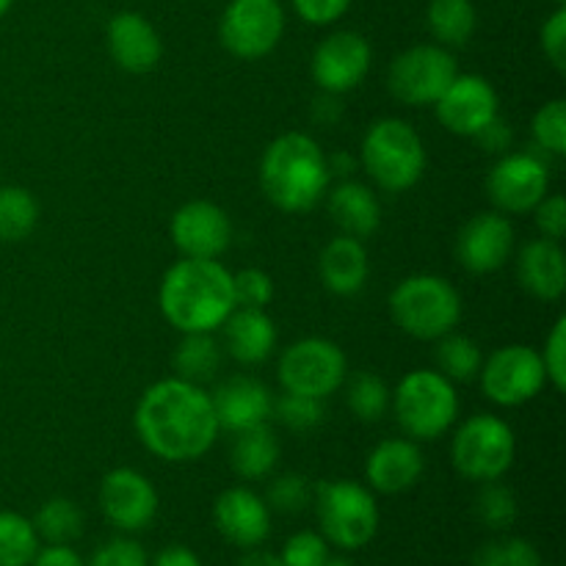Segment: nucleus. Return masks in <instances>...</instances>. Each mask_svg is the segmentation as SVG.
<instances>
[{
  "label": "nucleus",
  "instance_id": "1",
  "mask_svg": "<svg viewBox=\"0 0 566 566\" xmlns=\"http://www.w3.org/2000/svg\"><path fill=\"white\" fill-rule=\"evenodd\" d=\"M133 426L153 457L175 464L202 459L221 431L208 392L180 376L160 379L144 390Z\"/></svg>",
  "mask_w": 566,
  "mask_h": 566
},
{
  "label": "nucleus",
  "instance_id": "2",
  "mask_svg": "<svg viewBox=\"0 0 566 566\" xmlns=\"http://www.w3.org/2000/svg\"><path fill=\"white\" fill-rule=\"evenodd\" d=\"M158 304L164 318L182 335L219 329L235 310L232 274L219 260H177L160 282Z\"/></svg>",
  "mask_w": 566,
  "mask_h": 566
},
{
  "label": "nucleus",
  "instance_id": "3",
  "mask_svg": "<svg viewBox=\"0 0 566 566\" xmlns=\"http://www.w3.org/2000/svg\"><path fill=\"white\" fill-rule=\"evenodd\" d=\"M329 180L324 149L307 133H282L260 160V186L285 213L313 210L329 191Z\"/></svg>",
  "mask_w": 566,
  "mask_h": 566
},
{
  "label": "nucleus",
  "instance_id": "4",
  "mask_svg": "<svg viewBox=\"0 0 566 566\" xmlns=\"http://www.w3.org/2000/svg\"><path fill=\"white\" fill-rule=\"evenodd\" d=\"M390 315L409 337L437 340L462 321V296L446 276L412 274L390 293Z\"/></svg>",
  "mask_w": 566,
  "mask_h": 566
},
{
  "label": "nucleus",
  "instance_id": "5",
  "mask_svg": "<svg viewBox=\"0 0 566 566\" xmlns=\"http://www.w3.org/2000/svg\"><path fill=\"white\" fill-rule=\"evenodd\" d=\"M359 164L385 191H407L426 171L423 138L407 119L385 116L365 133Z\"/></svg>",
  "mask_w": 566,
  "mask_h": 566
},
{
  "label": "nucleus",
  "instance_id": "6",
  "mask_svg": "<svg viewBox=\"0 0 566 566\" xmlns=\"http://www.w3.org/2000/svg\"><path fill=\"white\" fill-rule=\"evenodd\" d=\"M390 403L409 440H437L459 418V392L440 370L420 368L407 374L398 381Z\"/></svg>",
  "mask_w": 566,
  "mask_h": 566
},
{
  "label": "nucleus",
  "instance_id": "7",
  "mask_svg": "<svg viewBox=\"0 0 566 566\" xmlns=\"http://www.w3.org/2000/svg\"><path fill=\"white\" fill-rule=\"evenodd\" d=\"M321 536L340 551H359L379 531V506L368 486L357 481H321L313 490Z\"/></svg>",
  "mask_w": 566,
  "mask_h": 566
},
{
  "label": "nucleus",
  "instance_id": "8",
  "mask_svg": "<svg viewBox=\"0 0 566 566\" xmlns=\"http://www.w3.org/2000/svg\"><path fill=\"white\" fill-rule=\"evenodd\" d=\"M514 453H517V440L512 426L490 412L464 420L451 442L453 468L475 484L503 479L514 464Z\"/></svg>",
  "mask_w": 566,
  "mask_h": 566
},
{
  "label": "nucleus",
  "instance_id": "9",
  "mask_svg": "<svg viewBox=\"0 0 566 566\" xmlns=\"http://www.w3.org/2000/svg\"><path fill=\"white\" fill-rule=\"evenodd\" d=\"M459 75L453 53L442 44H415L396 55L387 72V88L407 105H434Z\"/></svg>",
  "mask_w": 566,
  "mask_h": 566
},
{
  "label": "nucleus",
  "instance_id": "10",
  "mask_svg": "<svg viewBox=\"0 0 566 566\" xmlns=\"http://www.w3.org/2000/svg\"><path fill=\"white\" fill-rule=\"evenodd\" d=\"M280 381L287 392L329 398L346 381V354L326 337H304L282 352Z\"/></svg>",
  "mask_w": 566,
  "mask_h": 566
},
{
  "label": "nucleus",
  "instance_id": "11",
  "mask_svg": "<svg viewBox=\"0 0 566 566\" xmlns=\"http://www.w3.org/2000/svg\"><path fill=\"white\" fill-rule=\"evenodd\" d=\"M551 155L542 153L539 147H531L525 153H506L497 158L486 177V193L492 205L501 213H528L542 199L547 197L551 188Z\"/></svg>",
  "mask_w": 566,
  "mask_h": 566
},
{
  "label": "nucleus",
  "instance_id": "12",
  "mask_svg": "<svg viewBox=\"0 0 566 566\" xmlns=\"http://www.w3.org/2000/svg\"><path fill=\"white\" fill-rule=\"evenodd\" d=\"M282 33H285V9L280 0H230L221 14V44L235 59H263L280 44Z\"/></svg>",
  "mask_w": 566,
  "mask_h": 566
},
{
  "label": "nucleus",
  "instance_id": "13",
  "mask_svg": "<svg viewBox=\"0 0 566 566\" xmlns=\"http://www.w3.org/2000/svg\"><path fill=\"white\" fill-rule=\"evenodd\" d=\"M479 376L484 396L497 407H520L534 401L547 381L542 354L520 343L492 352L490 359L481 365Z\"/></svg>",
  "mask_w": 566,
  "mask_h": 566
},
{
  "label": "nucleus",
  "instance_id": "14",
  "mask_svg": "<svg viewBox=\"0 0 566 566\" xmlns=\"http://www.w3.org/2000/svg\"><path fill=\"white\" fill-rule=\"evenodd\" d=\"M374 61L368 39L357 31H335L313 53V81L321 92L346 94L365 81Z\"/></svg>",
  "mask_w": 566,
  "mask_h": 566
},
{
  "label": "nucleus",
  "instance_id": "15",
  "mask_svg": "<svg viewBox=\"0 0 566 566\" xmlns=\"http://www.w3.org/2000/svg\"><path fill=\"white\" fill-rule=\"evenodd\" d=\"M99 509L114 528L144 531L158 514V492L153 481L133 468H116L99 484Z\"/></svg>",
  "mask_w": 566,
  "mask_h": 566
},
{
  "label": "nucleus",
  "instance_id": "16",
  "mask_svg": "<svg viewBox=\"0 0 566 566\" xmlns=\"http://www.w3.org/2000/svg\"><path fill=\"white\" fill-rule=\"evenodd\" d=\"M171 241L182 258L216 260L230 249L232 221L219 205L193 199L171 216Z\"/></svg>",
  "mask_w": 566,
  "mask_h": 566
},
{
  "label": "nucleus",
  "instance_id": "17",
  "mask_svg": "<svg viewBox=\"0 0 566 566\" xmlns=\"http://www.w3.org/2000/svg\"><path fill=\"white\" fill-rule=\"evenodd\" d=\"M514 252V227L501 210L473 216L457 235V260L470 274H492Z\"/></svg>",
  "mask_w": 566,
  "mask_h": 566
},
{
  "label": "nucleus",
  "instance_id": "18",
  "mask_svg": "<svg viewBox=\"0 0 566 566\" xmlns=\"http://www.w3.org/2000/svg\"><path fill=\"white\" fill-rule=\"evenodd\" d=\"M434 108L446 130L473 138L492 116H497V92L486 77L457 75Z\"/></svg>",
  "mask_w": 566,
  "mask_h": 566
},
{
  "label": "nucleus",
  "instance_id": "19",
  "mask_svg": "<svg viewBox=\"0 0 566 566\" xmlns=\"http://www.w3.org/2000/svg\"><path fill=\"white\" fill-rule=\"evenodd\" d=\"M213 520L219 534L230 545L252 551L260 547L271 534V509L258 492L247 486H232L216 497Z\"/></svg>",
  "mask_w": 566,
  "mask_h": 566
},
{
  "label": "nucleus",
  "instance_id": "20",
  "mask_svg": "<svg viewBox=\"0 0 566 566\" xmlns=\"http://www.w3.org/2000/svg\"><path fill=\"white\" fill-rule=\"evenodd\" d=\"M108 50L119 70L144 75L158 66L164 42L147 17L138 11H119L108 22Z\"/></svg>",
  "mask_w": 566,
  "mask_h": 566
},
{
  "label": "nucleus",
  "instance_id": "21",
  "mask_svg": "<svg viewBox=\"0 0 566 566\" xmlns=\"http://www.w3.org/2000/svg\"><path fill=\"white\" fill-rule=\"evenodd\" d=\"M210 401H213L219 429L232 431V434L252 429V426L269 423L271 409H274V398H271L269 387L254 379V376H232V379L221 381L213 396H210Z\"/></svg>",
  "mask_w": 566,
  "mask_h": 566
},
{
  "label": "nucleus",
  "instance_id": "22",
  "mask_svg": "<svg viewBox=\"0 0 566 566\" xmlns=\"http://www.w3.org/2000/svg\"><path fill=\"white\" fill-rule=\"evenodd\" d=\"M365 475H368L370 490L381 495H398V492L412 490L423 475V453L418 442L407 437H392V440L379 442L368 453L365 462Z\"/></svg>",
  "mask_w": 566,
  "mask_h": 566
},
{
  "label": "nucleus",
  "instance_id": "23",
  "mask_svg": "<svg viewBox=\"0 0 566 566\" xmlns=\"http://www.w3.org/2000/svg\"><path fill=\"white\" fill-rule=\"evenodd\" d=\"M517 280L542 302H558L566 291V258L558 241L534 238L517 254Z\"/></svg>",
  "mask_w": 566,
  "mask_h": 566
},
{
  "label": "nucleus",
  "instance_id": "24",
  "mask_svg": "<svg viewBox=\"0 0 566 566\" xmlns=\"http://www.w3.org/2000/svg\"><path fill=\"white\" fill-rule=\"evenodd\" d=\"M224 348L241 365H260L274 354L276 326L265 310L235 307L224 321Z\"/></svg>",
  "mask_w": 566,
  "mask_h": 566
},
{
  "label": "nucleus",
  "instance_id": "25",
  "mask_svg": "<svg viewBox=\"0 0 566 566\" xmlns=\"http://www.w3.org/2000/svg\"><path fill=\"white\" fill-rule=\"evenodd\" d=\"M321 282L337 296H354L363 291L365 280L370 274L368 249L359 238L337 235L324 247L318 258Z\"/></svg>",
  "mask_w": 566,
  "mask_h": 566
},
{
  "label": "nucleus",
  "instance_id": "26",
  "mask_svg": "<svg viewBox=\"0 0 566 566\" xmlns=\"http://www.w3.org/2000/svg\"><path fill=\"white\" fill-rule=\"evenodd\" d=\"M326 208H329L332 221L340 227L343 235L359 238V241L374 235L381 224V205L365 182H337L326 197Z\"/></svg>",
  "mask_w": 566,
  "mask_h": 566
},
{
  "label": "nucleus",
  "instance_id": "27",
  "mask_svg": "<svg viewBox=\"0 0 566 566\" xmlns=\"http://www.w3.org/2000/svg\"><path fill=\"white\" fill-rule=\"evenodd\" d=\"M276 459H280V442H276L269 423L235 431V437H232L230 464L241 479H265L276 468Z\"/></svg>",
  "mask_w": 566,
  "mask_h": 566
},
{
  "label": "nucleus",
  "instance_id": "28",
  "mask_svg": "<svg viewBox=\"0 0 566 566\" xmlns=\"http://www.w3.org/2000/svg\"><path fill=\"white\" fill-rule=\"evenodd\" d=\"M426 25L442 48H464L479 28V11L473 0H431Z\"/></svg>",
  "mask_w": 566,
  "mask_h": 566
},
{
  "label": "nucleus",
  "instance_id": "29",
  "mask_svg": "<svg viewBox=\"0 0 566 566\" xmlns=\"http://www.w3.org/2000/svg\"><path fill=\"white\" fill-rule=\"evenodd\" d=\"M221 368V346L213 332H191L180 340L175 352V370L191 385L210 381Z\"/></svg>",
  "mask_w": 566,
  "mask_h": 566
},
{
  "label": "nucleus",
  "instance_id": "30",
  "mask_svg": "<svg viewBox=\"0 0 566 566\" xmlns=\"http://www.w3.org/2000/svg\"><path fill=\"white\" fill-rule=\"evenodd\" d=\"M434 359L440 374L451 381H473L481 374V365H484V354H481L479 343L468 335H459V332H448V335L437 337Z\"/></svg>",
  "mask_w": 566,
  "mask_h": 566
},
{
  "label": "nucleus",
  "instance_id": "31",
  "mask_svg": "<svg viewBox=\"0 0 566 566\" xmlns=\"http://www.w3.org/2000/svg\"><path fill=\"white\" fill-rule=\"evenodd\" d=\"M39 224V202L28 188L0 186V241L17 243Z\"/></svg>",
  "mask_w": 566,
  "mask_h": 566
},
{
  "label": "nucleus",
  "instance_id": "32",
  "mask_svg": "<svg viewBox=\"0 0 566 566\" xmlns=\"http://www.w3.org/2000/svg\"><path fill=\"white\" fill-rule=\"evenodd\" d=\"M31 523L39 539H44L48 545H72L83 534L81 509L66 497H50L48 503H42Z\"/></svg>",
  "mask_w": 566,
  "mask_h": 566
},
{
  "label": "nucleus",
  "instance_id": "33",
  "mask_svg": "<svg viewBox=\"0 0 566 566\" xmlns=\"http://www.w3.org/2000/svg\"><path fill=\"white\" fill-rule=\"evenodd\" d=\"M348 409L354 412V418L363 420V423H376L387 415L390 409V387L385 385L379 374L374 370H359L348 381Z\"/></svg>",
  "mask_w": 566,
  "mask_h": 566
},
{
  "label": "nucleus",
  "instance_id": "34",
  "mask_svg": "<svg viewBox=\"0 0 566 566\" xmlns=\"http://www.w3.org/2000/svg\"><path fill=\"white\" fill-rule=\"evenodd\" d=\"M39 551L36 528L17 512H0V566H31Z\"/></svg>",
  "mask_w": 566,
  "mask_h": 566
},
{
  "label": "nucleus",
  "instance_id": "35",
  "mask_svg": "<svg viewBox=\"0 0 566 566\" xmlns=\"http://www.w3.org/2000/svg\"><path fill=\"white\" fill-rule=\"evenodd\" d=\"M475 517L481 520V525H486L490 531H506L512 528L514 520H517V497L509 490L506 484L497 481H484L473 501Z\"/></svg>",
  "mask_w": 566,
  "mask_h": 566
},
{
  "label": "nucleus",
  "instance_id": "36",
  "mask_svg": "<svg viewBox=\"0 0 566 566\" xmlns=\"http://www.w3.org/2000/svg\"><path fill=\"white\" fill-rule=\"evenodd\" d=\"M271 415L291 431H310L324 420V398L298 396V392L285 390L274 401Z\"/></svg>",
  "mask_w": 566,
  "mask_h": 566
},
{
  "label": "nucleus",
  "instance_id": "37",
  "mask_svg": "<svg viewBox=\"0 0 566 566\" xmlns=\"http://www.w3.org/2000/svg\"><path fill=\"white\" fill-rule=\"evenodd\" d=\"M534 130V144L547 155L566 153V103L564 99H551L542 105L531 122Z\"/></svg>",
  "mask_w": 566,
  "mask_h": 566
},
{
  "label": "nucleus",
  "instance_id": "38",
  "mask_svg": "<svg viewBox=\"0 0 566 566\" xmlns=\"http://www.w3.org/2000/svg\"><path fill=\"white\" fill-rule=\"evenodd\" d=\"M473 566H542V556L525 539H495L475 551Z\"/></svg>",
  "mask_w": 566,
  "mask_h": 566
},
{
  "label": "nucleus",
  "instance_id": "39",
  "mask_svg": "<svg viewBox=\"0 0 566 566\" xmlns=\"http://www.w3.org/2000/svg\"><path fill=\"white\" fill-rule=\"evenodd\" d=\"M232 293H235V307L265 310L274 298V280L263 269H243L232 276Z\"/></svg>",
  "mask_w": 566,
  "mask_h": 566
},
{
  "label": "nucleus",
  "instance_id": "40",
  "mask_svg": "<svg viewBox=\"0 0 566 566\" xmlns=\"http://www.w3.org/2000/svg\"><path fill=\"white\" fill-rule=\"evenodd\" d=\"M269 503L282 514H298L302 509H307L313 503V486H310V481L304 475H280L269 486Z\"/></svg>",
  "mask_w": 566,
  "mask_h": 566
},
{
  "label": "nucleus",
  "instance_id": "41",
  "mask_svg": "<svg viewBox=\"0 0 566 566\" xmlns=\"http://www.w3.org/2000/svg\"><path fill=\"white\" fill-rule=\"evenodd\" d=\"M280 558L285 566H321L329 558V542L315 531H298L285 542Z\"/></svg>",
  "mask_w": 566,
  "mask_h": 566
},
{
  "label": "nucleus",
  "instance_id": "42",
  "mask_svg": "<svg viewBox=\"0 0 566 566\" xmlns=\"http://www.w3.org/2000/svg\"><path fill=\"white\" fill-rule=\"evenodd\" d=\"M542 365H545V376L558 392L566 390V318L553 324L551 335L545 340V352H542Z\"/></svg>",
  "mask_w": 566,
  "mask_h": 566
},
{
  "label": "nucleus",
  "instance_id": "43",
  "mask_svg": "<svg viewBox=\"0 0 566 566\" xmlns=\"http://www.w3.org/2000/svg\"><path fill=\"white\" fill-rule=\"evenodd\" d=\"M86 566H149L147 553L133 539H111L97 547Z\"/></svg>",
  "mask_w": 566,
  "mask_h": 566
},
{
  "label": "nucleus",
  "instance_id": "44",
  "mask_svg": "<svg viewBox=\"0 0 566 566\" xmlns=\"http://www.w3.org/2000/svg\"><path fill=\"white\" fill-rule=\"evenodd\" d=\"M542 50L556 72H566V9L558 6L542 25Z\"/></svg>",
  "mask_w": 566,
  "mask_h": 566
},
{
  "label": "nucleus",
  "instance_id": "45",
  "mask_svg": "<svg viewBox=\"0 0 566 566\" xmlns=\"http://www.w3.org/2000/svg\"><path fill=\"white\" fill-rule=\"evenodd\" d=\"M536 227H539L542 238H551V241H562L566 232V202L562 193H553L545 197L534 208Z\"/></svg>",
  "mask_w": 566,
  "mask_h": 566
},
{
  "label": "nucleus",
  "instance_id": "46",
  "mask_svg": "<svg viewBox=\"0 0 566 566\" xmlns=\"http://www.w3.org/2000/svg\"><path fill=\"white\" fill-rule=\"evenodd\" d=\"M291 3L310 25H332L352 9L354 0H291Z\"/></svg>",
  "mask_w": 566,
  "mask_h": 566
},
{
  "label": "nucleus",
  "instance_id": "47",
  "mask_svg": "<svg viewBox=\"0 0 566 566\" xmlns=\"http://www.w3.org/2000/svg\"><path fill=\"white\" fill-rule=\"evenodd\" d=\"M473 142L479 144V147L484 149V153L497 155V158H501V155H506L509 149H512L514 130H512V125H509V122L503 119V116H492V119L486 122V125L481 127L479 133H475Z\"/></svg>",
  "mask_w": 566,
  "mask_h": 566
},
{
  "label": "nucleus",
  "instance_id": "48",
  "mask_svg": "<svg viewBox=\"0 0 566 566\" xmlns=\"http://www.w3.org/2000/svg\"><path fill=\"white\" fill-rule=\"evenodd\" d=\"M31 566H86L70 545H48L36 551Z\"/></svg>",
  "mask_w": 566,
  "mask_h": 566
},
{
  "label": "nucleus",
  "instance_id": "49",
  "mask_svg": "<svg viewBox=\"0 0 566 566\" xmlns=\"http://www.w3.org/2000/svg\"><path fill=\"white\" fill-rule=\"evenodd\" d=\"M153 566H202V562H199L197 553L188 551V547L171 545V547H164V551L155 556Z\"/></svg>",
  "mask_w": 566,
  "mask_h": 566
},
{
  "label": "nucleus",
  "instance_id": "50",
  "mask_svg": "<svg viewBox=\"0 0 566 566\" xmlns=\"http://www.w3.org/2000/svg\"><path fill=\"white\" fill-rule=\"evenodd\" d=\"M357 158L348 153H335L326 155V169H329V177H340V180H348V177L357 171Z\"/></svg>",
  "mask_w": 566,
  "mask_h": 566
},
{
  "label": "nucleus",
  "instance_id": "51",
  "mask_svg": "<svg viewBox=\"0 0 566 566\" xmlns=\"http://www.w3.org/2000/svg\"><path fill=\"white\" fill-rule=\"evenodd\" d=\"M337 97H340V94L324 92V97L315 99V119L324 122V125H332V122H335L337 116L343 114V108H340V103H337Z\"/></svg>",
  "mask_w": 566,
  "mask_h": 566
},
{
  "label": "nucleus",
  "instance_id": "52",
  "mask_svg": "<svg viewBox=\"0 0 566 566\" xmlns=\"http://www.w3.org/2000/svg\"><path fill=\"white\" fill-rule=\"evenodd\" d=\"M238 566H285V564H282V558L276 556V553L258 551V547H252V551L241 558V564Z\"/></svg>",
  "mask_w": 566,
  "mask_h": 566
},
{
  "label": "nucleus",
  "instance_id": "53",
  "mask_svg": "<svg viewBox=\"0 0 566 566\" xmlns=\"http://www.w3.org/2000/svg\"><path fill=\"white\" fill-rule=\"evenodd\" d=\"M321 566H352V564H348L346 558H326V562Z\"/></svg>",
  "mask_w": 566,
  "mask_h": 566
},
{
  "label": "nucleus",
  "instance_id": "54",
  "mask_svg": "<svg viewBox=\"0 0 566 566\" xmlns=\"http://www.w3.org/2000/svg\"><path fill=\"white\" fill-rule=\"evenodd\" d=\"M11 3H14V0H0V17L11 9Z\"/></svg>",
  "mask_w": 566,
  "mask_h": 566
},
{
  "label": "nucleus",
  "instance_id": "55",
  "mask_svg": "<svg viewBox=\"0 0 566 566\" xmlns=\"http://www.w3.org/2000/svg\"><path fill=\"white\" fill-rule=\"evenodd\" d=\"M553 3H558V6H564V3H566V0H553Z\"/></svg>",
  "mask_w": 566,
  "mask_h": 566
}]
</instances>
